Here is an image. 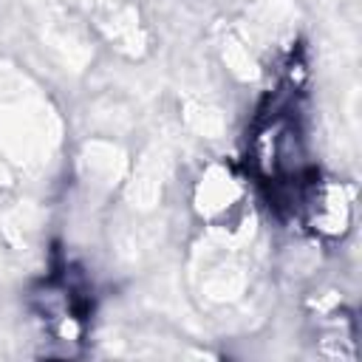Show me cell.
Here are the masks:
<instances>
[{
  "mask_svg": "<svg viewBox=\"0 0 362 362\" xmlns=\"http://www.w3.org/2000/svg\"><path fill=\"white\" fill-rule=\"evenodd\" d=\"M297 209L322 238H339L351 223V192L334 178H303L297 187Z\"/></svg>",
  "mask_w": 362,
  "mask_h": 362,
  "instance_id": "cell-2",
  "label": "cell"
},
{
  "mask_svg": "<svg viewBox=\"0 0 362 362\" xmlns=\"http://www.w3.org/2000/svg\"><path fill=\"white\" fill-rule=\"evenodd\" d=\"M240 198V184L229 167H212L198 184V209L206 218H221Z\"/></svg>",
  "mask_w": 362,
  "mask_h": 362,
  "instance_id": "cell-3",
  "label": "cell"
},
{
  "mask_svg": "<svg viewBox=\"0 0 362 362\" xmlns=\"http://www.w3.org/2000/svg\"><path fill=\"white\" fill-rule=\"evenodd\" d=\"M252 164L255 173L274 184L288 187L305 178V150L297 119L288 110H272L255 127L252 136Z\"/></svg>",
  "mask_w": 362,
  "mask_h": 362,
  "instance_id": "cell-1",
  "label": "cell"
}]
</instances>
